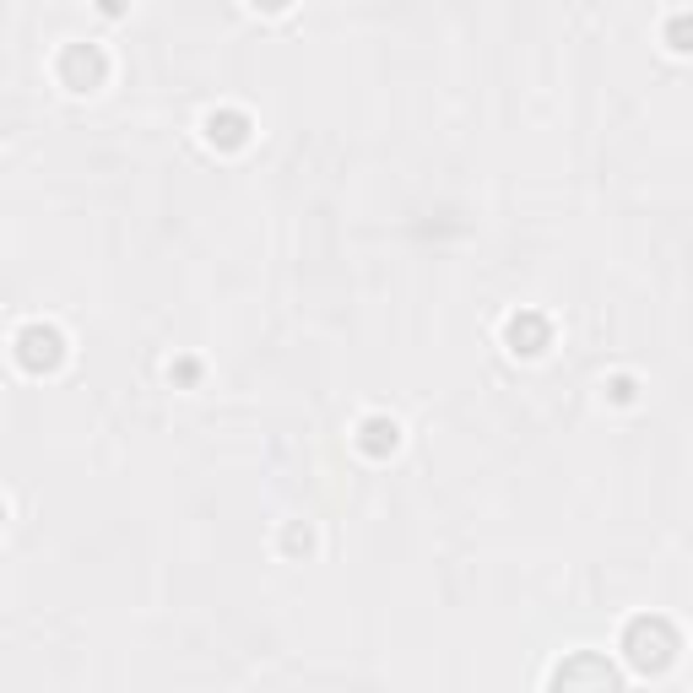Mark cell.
<instances>
[{"label":"cell","instance_id":"obj_1","mask_svg":"<svg viewBox=\"0 0 693 693\" xmlns=\"http://www.w3.org/2000/svg\"><path fill=\"white\" fill-rule=\"evenodd\" d=\"M672 650H677V640H672V629H666L661 617H640L634 629H629V656H634V666L661 672V666L672 661Z\"/></svg>","mask_w":693,"mask_h":693},{"label":"cell","instance_id":"obj_2","mask_svg":"<svg viewBox=\"0 0 693 693\" xmlns=\"http://www.w3.org/2000/svg\"><path fill=\"white\" fill-rule=\"evenodd\" d=\"M22 358H28V369L54 363V358H60V336H54V330H44V325L22 330Z\"/></svg>","mask_w":693,"mask_h":693},{"label":"cell","instance_id":"obj_3","mask_svg":"<svg viewBox=\"0 0 693 693\" xmlns=\"http://www.w3.org/2000/svg\"><path fill=\"white\" fill-rule=\"evenodd\" d=\"M510 341H515V353H542V341H547V325L536 314L526 320H510Z\"/></svg>","mask_w":693,"mask_h":693},{"label":"cell","instance_id":"obj_4","mask_svg":"<svg viewBox=\"0 0 693 693\" xmlns=\"http://www.w3.org/2000/svg\"><path fill=\"white\" fill-rule=\"evenodd\" d=\"M206 130H212V142H223V147H239V142H244V119H239V114H212V119H206Z\"/></svg>","mask_w":693,"mask_h":693},{"label":"cell","instance_id":"obj_5","mask_svg":"<svg viewBox=\"0 0 693 693\" xmlns=\"http://www.w3.org/2000/svg\"><path fill=\"white\" fill-rule=\"evenodd\" d=\"M363 434H369V439H363V444H369V450H374V455H379V450H385V444H390V450H395V423H369V428H363Z\"/></svg>","mask_w":693,"mask_h":693},{"label":"cell","instance_id":"obj_6","mask_svg":"<svg viewBox=\"0 0 693 693\" xmlns=\"http://www.w3.org/2000/svg\"><path fill=\"white\" fill-rule=\"evenodd\" d=\"M672 49H693V22H672Z\"/></svg>","mask_w":693,"mask_h":693},{"label":"cell","instance_id":"obj_7","mask_svg":"<svg viewBox=\"0 0 693 693\" xmlns=\"http://www.w3.org/2000/svg\"><path fill=\"white\" fill-rule=\"evenodd\" d=\"M103 12H125V0H103Z\"/></svg>","mask_w":693,"mask_h":693}]
</instances>
